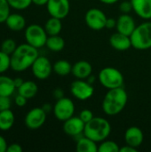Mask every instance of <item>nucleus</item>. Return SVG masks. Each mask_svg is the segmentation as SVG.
Instances as JSON below:
<instances>
[{
  "instance_id": "42",
  "label": "nucleus",
  "mask_w": 151,
  "mask_h": 152,
  "mask_svg": "<svg viewBox=\"0 0 151 152\" xmlns=\"http://www.w3.org/2000/svg\"><path fill=\"white\" fill-rule=\"evenodd\" d=\"M49 0H32V4L38 5V6H43V5H46Z\"/></svg>"
},
{
  "instance_id": "4",
  "label": "nucleus",
  "mask_w": 151,
  "mask_h": 152,
  "mask_svg": "<svg viewBox=\"0 0 151 152\" xmlns=\"http://www.w3.org/2000/svg\"><path fill=\"white\" fill-rule=\"evenodd\" d=\"M132 47L137 50L151 48V21L146 20L138 26L130 36Z\"/></svg>"
},
{
  "instance_id": "32",
  "label": "nucleus",
  "mask_w": 151,
  "mask_h": 152,
  "mask_svg": "<svg viewBox=\"0 0 151 152\" xmlns=\"http://www.w3.org/2000/svg\"><path fill=\"white\" fill-rule=\"evenodd\" d=\"M119 10L122 13H130L133 11V4L131 0H124L119 4Z\"/></svg>"
},
{
  "instance_id": "34",
  "label": "nucleus",
  "mask_w": 151,
  "mask_h": 152,
  "mask_svg": "<svg viewBox=\"0 0 151 152\" xmlns=\"http://www.w3.org/2000/svg\"><path fill=\"white\" fill-rule=\"evenodd\" d=\"M11 99L9 96H2L0 95V111L10 110L11 109Z\"/></svg>"
},
{
  "instance_id": "17",
  "label": "nucleus",
  "mask_w": 151,
  "mask_h": 152,
  "mask_svg": "<svg viewBox=\"0 0 151 152\" xmlns=\"http://www.w3.org/2000/svg\"><path fill=\"white\" fill-rule=\"evenodd\" d=\"M133 11L145 20H151V0H131Z\"/></svg>"
},
{
  "instance_id": "27",
  "label": "nucleus",
  "mask_w": 151,
  "mask_h": 152,
  "mask_svg": "<svg viewBox=\"0 0 151 152\" xmlns=\"http://www.w3.org/2000/svg\"><path fill=\"white\" fill-rule=\"evenodd\" d=\"M119 151L120 148L117 142L107 139L98 145V152H119Z\"/></svg>"
},
{
  "instance_id": "14",
  "label": "nucleus",
  "mask_w": 151,
  "mask_h": 152,
  "mask_svg": "<svg viewBox=\"0 0 151 152\" xmlns=\"http://www.w3.org/2000/svg\"><path fill=\"white\" fill-rule=\"evenodd\" d=\"M136 28L134 19L129 13H122L117 20V31L126 36H131Z\"/></svg>"
},
{
  "instance_id": "10",
  "label": "nucleus",
  "mask_w": 151,
  "mask_h": 152,
  "mask_svg": "<svg viewBox=\"0 0 151 152\" xmlns=\"http://www.w3.org/2000/svg\"><path fill=\"white\" fill-rule=\"evenodd\" d=\"M31 70L36 78L39 80H44L51 76L53 69L48 58L44 56H38L32 64Z\"/></svg>"
},
{
  "instance_id": "22",
  "label": "nucleus",
  "mask_w": 151,
  "mask_h": 152,
  "mask_svg": "<svg viewBox=\"0 0 151 152\" xmlns=\"http://www.w3.org/2000/svg\"><path fill=\"white\" fill-rule=\"evenodd\" d=\"M16 87L13 83V79L10 77L0 74V95L2 96H11Z\"/></svg>"
},
{
  "instance_id": "43",
  "label": "nucleus",
  "mask_w": 151,
  "mask_h": 152,
  "mask_svg": "<svg viewBox=\"0 0 151 152\" xmlns=\"http://www.w3.org/2000/svg\"><path fill=\"white\" fill-rule=\"evenodd\" d=\"M42 109L46 112V114H48L49 112H51V111L53 110V108L52 107V105H51L50 103H44V104L42 106Z\"/></svg>"
},
{
  "instance_id": "25",
  "label": "nucleus",
  "mask_w": 151,
  "mask_h": 152,
  "mask_svg": "<svg viewBox=\"0 0 151 152\" xmlns=\"http://www.w3.org/2000/svg\"><path fill=\"white\" fill-rule=\"evenodd\" d=\"M45 46L53 52H60L65 47V41L60 35L48 36Z\"/></svg>"
},
{
  "instance_id": "28",
  "label": "nucleus",
  "mask_w": 151,
  "mask_h": 152,
  "mask_svg": "<svg viewBox=\"0 0 151 152\" xmlns=\"http://www.w3.org/2000/svg\"><path fill=\"white\" fill-rule=\"evenodd\" d=\"M16 48H17L16 42L12 38H7L4 40L1 44V51L9 55H12Z\"/></svg>"
},
{
  "instance_id": "6",
  "label": "nucleus",
  "mask_w": 151,
  "mask_h": 152,
  "mask_svg": "<svg viewBox=\"0 0 151 152\" xmlns=\"http://www.w3.org/2000/svg\"><path fill=\"white\" fill-rule=\"evenodd\" d=\"M25 39L26 43L39 49L45 45L48 35L42 26L38 24H31L26 28L25 30Z\"/></svg>"
},
{
  "instance_id": "16",
  "label": "nucleus",
  "mask_w": 151,
  "mask_h": 152,
  "mask_svg": "<svg viewBox=\"0 0 151 152\" xmlns=\"http://www.w3.org/2000/svg\"><path fill=\"white\" fill-rule=\"evenodd\" d=\"M109 44L112 48L117 51H126L132 47V42L129 36L116 32L109 37Z\"/></svg>"
},
{
  "instance_id": "24",
  "label": "nucleus",
  "mask_w": 151,
  "mask_h": 152,
  "mask_svg": "<svg viewBox=\"0 0 151 152\" xmlns=\"http://www.w3.org/2000/svg\"><path fill=\"white\" fill-rule=\"evenodd\" d=\"M44 28V29H45L48 36L60 35V33H61V31L62 29L61 20L51 16V18H49L46 20Z\"/></svg>"
},
{
  "instance_id": "40",
  "label": "nucleus",
  "mask_w": 151,
  "mask_h": 152,
  "mask_svg": "<svg viewBox=\"0 0 151 152\" xmlns=\"http://www.w3.org/2000/svg\"><path fill=\"white\" fill-rule=\"evenodd\" d=\"M138 150L137 148H134V147H132L130 145H125L124 147L120 148V151L119 152H137Z\"/></svg>"
},
{
  "instance_id": "44",
  "label": "nucleus",
  "mask_w": 151,
  "mask_h": 152,
  "mask_svg": "<svg viewBox=\"0 0 151 152\" xmlns=\"http://www.w3.org/2000/svg\"><path fill=\"white\" fill-rule=\"evenodd\" d=\"M101 3H103L104 4H114L116 3H117L119 0H100Z\"/></svg>"
},
{
  "instance_id": "41",
  "label": "nucleus",
  "mask_w": 151,
  "mask_h": 152,
  "mask_svg": "<svg viewBox=\"0 0 151 152\" xmlns=\"http://www.w3.org/2000/svg\"><path fill=\"white\" fill-rule=\"evenodd\" d=\"M23 82H24V80L22 78H20V77H16V78L13 79V83H14V86H15L16 89L20 87V86L23 84Z\"/></svg>"
},
{
  "instance_id": "9",
  "label": "nucleus",
  "mask_w": 151,
  "mask_h": 152,
  "mask_svg": "<svg viewBox=\"0 0 151 152\" xmlns=\"http://www.w3.org/2000/svg\"><path fill=\"white\" fill-rule=\"evenodd\" d=\"M70 93L76 99L86 101L93 95L94 88L85 79H77L70 85Z\"/></svg>"
},
{
  "instance_id": "18",
  "label": "nucleus",
  "mask_w": 151,
  "mask_h": 152,
  "mask_svg": "<svg viewBox=\"0 0 151 152\" xmlns=\"http://www.w3.org/2000/svg\"><path fill=\"white\" fill-rule=\"evenodd\" d=\"M73 76L77 79H86L93 73V67L91 63L86 61H77L72 66Z\"/></svg>"
},
{
  "instance_id": "29",
  "label": "nucleus",
  "mask_w": 151,
  "mask_h": 152,
  "mask_svg": "<svg viewBox=\"0 0 151 152\" xmlns=\"http://www.w3.org/2000/svg\"><path fill=\"white\" fill-rule=\"evenodd\" d=\"M11 68V55L0 50V74L6 72Z\"/></svg>"
},
{
  "instance_id": "23",
  "label": "nucleus",
  "mask_w": 151,
  "mask_h": 152,
  "mask_svg": "<svg viewBox=\"0 0 151 152\" xmlns=\"http://www.w3.org/2000/svg\"><path fill=\"white\" fill-rule=\"evenodd\" d=\"M15 121V117L11 110L0 111V130L8 131L10 130Z\"/></svg>"
},
{
  "instance_id": "35",
  "label": "nucleus",
  "mask_w": 151,
  "mask_h": 152,
  "mask_svg": "<svg viewBox=\"0 0 151 152\" xmlns=\"http://www.w3.org/2000/svg\"><path fill=\"white\" fill-rule=\"evenodd\" d=\"M27 101H28V99L26 97H24V96H22V95H20L19 94L14 98V103L18 107H24L27 104Z\"/></svg>"
},
{
  "instance_id": "19",
  "label": "nucleus",
  "mask_w": 151,
  "mask_h": 152,
  "mask_svg": "<svg viewBox=\"0 0 151 152\" xmlns=\"http://www.w3.org/2000/svg\"><path fill=\"white\" fill-rule=\"evenodd\" d=\"M6 26L12 31H20L26 27V20L20 13H10L5 22Z\"/></svg>"
},
{
  "instance_id": "3",
  "label": "nucleus",
  "mask_w": 151,
  "mask_h": 152,
  "mask_svg": "<svg viewBox=\"0 0 151 152\" xmlns=\"http://www.w3.org/2000/svg\"><path fill=\"white\" fill-rule=\"evenodd\" d=\"M110 133V123L106 118L101 117H94L91 121L86 123L84 130L85 135L96 142H101L108 139Z\"/></svg>"
},
{
  "instance_id": "38",
  "label": "nucleus",
  "mask_w": 151,
  "mask_h": 152,
  "mask_svg": "<svg viewBox=\"0 0 151 152\" xmlns=\"http://www.w3.org/2000/svg\"><path fill=\"white\" fill-rule=\"evenodd\" d=\"M117 27V20L114 18H108L106 21V28L109 29H112Z\"/></svg>"
},
{
  "instance_id": "36",
  "label": "nucleus",
  "mask_w": 151,
  "mask_h": 152,
  "mask_svg": "<svg viewBox=\"0 0 151 152\" xmlns=\"http://www.w3.org/2000/svg\"><path fill=\"white\" fill-rule=\"evenodd\" d=\"M23 149L19 143H12L8 145L6 152H22Z\"/></svg>"
},
{
  "instance_id": "37",
  "label": "nucleus",
  "mask_w": 151,
  "mask_h": 152,
  "mask_svg": "<svg viewBox=\"0 0 151 152\" xmlns=\"http://www.w3.org/2000/svg\"><path fill=\"white\" fill-rule=\"evenodd\" d=\"M53 97H54L56 100H59V99H61V98L64 97V92H63V90H62L61 88L57 87V88H55V89L53 90Z\"/></svg>"
},
{
  "instance_id": "26",
  "label": "nucleus",
  "mask_w": 151,
  "mask_h": 152,
  "mask_svg": "<svg viewBox=\"0 0 151 152\" xmlns=\"http://www.w3.org/2000/svg\"><path fill=\"white\" fill-rule=\"evenodd\" d=\"M53 71L61 77H65L72 72V65L66 60L57 61L53 65Z\"/></svg>"
},
{
  "instance_id": "31",
  "label": "nucleus",
  "mask_w": 151,
  "mask_h": 152,
  "mask_svg": "<svg viewBox=\"0 0 151 152\" xmlns=\"http://www.w3.org/2000/svg\"><path fill=\"white\" fill-rule=\"evenodd\" d=\"M11 8L16 10H25L31 4L32 0H7Z\"/></svg>"
},
{
  "instance_id": "13",
  "label": "nucleus",
  "mask_w": 151,
  "mask_h": 152,
  "mask_svg": "<svg viewBox=\"0 0 151 152\" xmlns=\"http://www.w3.org/2000/svg\"><path fill=\"white\" fill-rule=\"evenodd\" d=\"M85 123L78 117H71L70 118L64 121L63 131L66 134L75 137L80 134L84 133Z\"/></svg>"
},
{
  "instance_id": "15",
  "label": "nucleus",
  "mask_w": 151,
  "mask_h": 152,
  "mask_svg": "<svg viewBox=\"0 0 151 152\" xmlns=\"http://www.w3.org/2000/svg\"><path fill=\"white\" fill-rule=\"evenodd\" d=\"M144 140V134L141 128L137 126H131L126 129L125 133V141L127 145L134 148H139Z\"/></svg>"
},
{
  "instance_id": "5",
  "label": "nucleus",
  "mask_w": 151,
  "mask_h": 152,
  "mask_svg": "<svg viewBox=\"0 0 151 152\" xmlns=\"http://www.w3.org/2000/svg\"><path fill=\"white\" fill-rule=\"evenodd\" d=\"M98 78L101 85L108 90L122 87L124 84L123 74L113 67L103 68L100 71Z\"/></svg>"
},
{
  "instance_id": "12",
  "label": "nucleus",
  "mask_w": 151,
  "mask_h": 152,
  "mask_svg": "<svg viewBox=\"0 0 151 152\" xmlns=\"http://www.w3.org/2000/svg\"><path fill=\"white\" fill-rule=\"evenodd\" d=\"M46 8L50 16L63 20L69 13V0H49Z\"/></svg>"
},
{
  "instance_id": "1",
  "label": "nucleus",
  "mask_w": 151,
  "mask_h": 152,
  "mask_svg": "<svg viewBox=\"0 0 151 152\" xmlns=\"http://www.w3.org/2000/svg\"><path fill=\"white\" fill-rule=\"evenodd\" d=\"M37 50L28 43L18 45L11 55V69L16 72H21L31 68L39 56Z\"/></svg>"
},
{
  "instance_id": "30",
  "label": "nucleus",
  "mask_w": 151,
  "mask_h": 152,
  "mask_svg": "<svg viewBox=\"0 0 151 152\" xmlns=\"http://www.w3.org/2000/svg\"><path fill=\"white\" fill-rule=\"evenodd\" d=\"M11 6L7 0H0V23L5 22L7 17L10 15Z\"/></svg>"
},
{
  "instance_id": "8",
  "label": "nucleus",
  "mask_w": 151,
  "mask_h": 152,
  "mask_svg": "<svg viewBox=\"0 0 151 152\" xmlns=\"http://www.w3.org/2000/svg\"><path fill=\"white\" fill-rule=\"evenodd\" d=\"M107 19L104 12L99 8H91L85 15L86 25L93 30H101L106 28Z\"/></svg>"
},
{
  "instance_id": "11",
  "label": "nucleus",
  "mask_w": 151,
  "mask_h": 152,
  "mask_svg": "<svg viewBox=\"0 0 151 152\" xmlns=\"http://www.w3.org/2000/svg\"><path fill=\"white\" fill-rule=\"evenodd\" d=\"M46 112L39 107L31 109L25 116L24 123L25 126L31 130H36L40 128L46 120Z\"/></svg>"
},
{
  "instance_id": "20",
  "label": "nucleus",
  "mask_w": 151,
  "mask_h": 152,
  "mask_svg": "<svg viewBox=\"0 0 151 152\" xmlns=\"http://www.w3.org/2000/svg\"><path fill=\"white\" fill-rule=\"evenodd\" d=\"M37 92H38L37 85L31 80L24 81L23 84L20 86V87L18 88V94L26 97L28 100L35 97Z\"/></svg>"
},
{
  "instance_id": "7",
  "label": "nucleus",
  "mask_w": 151,
  "mask_h": 152,
  "mask_svg": "<svg viewBox=\"0 0 151 152\" xmlns=\"http://www.w3.org/2000/svg\"><path fill=\"white\" fill-rule=\"evenodd\" d=\"M75 104L70 98L63 97L57 100L56 103L53 106V115L60 121H66L74 116L75 113Z\"/></svg>"
},
{
  "instance_id": "2",
  "label": "nucleus",
  "mask_w": 151,
  "mask_h": 152,
  "mask_svg": "<svg viewBox=\"0 0 151 152\" xmlns=\"http://www.w3.org/2000/svg\"><path fill=\"white\" fill-rule=\"evenodd\" d=\"M128 94L122 87L109 89L106 93L102 101V110L108 116H116L119 114L126 106Z\"/></svg>"
},
{
  "instance_id": "39",
  "label": "nucleus",
  "mask_w": 151,
  "mask_h": 152,
  "mask_svg": "<svg viewBox=\"0 0 151 152\" xmlns=\"http://www.w3.org/2000/svg\"><path fill=\"white\" fill-rule=\"evenodd\" d=\"M7 147H8V144L5 139L2 135H0V152H6Z\"/></svg>"
},
{
  "instance_id": "33",
  "label": "nucleus",
  "mask_w": 151,
  "mask_h": 152,
  "mask_svg": "<svg viewBox=\"0 0 151 152\" xmlns=\"http://www.w3.org/2000/svg\"><path fill=\"white\" fill-rule=\"evenodd\" d=\"M79 118L86 124V123H88L89 121H91V120L94 118V115H93V113L92 110H87V109H85V110H83L80 112Z\"/></svg>"
},
{
  "instance_id": "45",
  "label": "nucleus",
  "mask_w": 151,
  "mask_h": 152,
  "mask_svg": "<svg viewBox=\"0 0 151 152\" xmlns=\"http://www.w3.org/2000/svg\"><path fill=\"white\" fill-rule=\"evenodd\" d=\"M94 80H95V77H93V75H90L87 78H86V81L88 83H90L91 85H93V83H94Z\"/></svg>"
},
{
  "instance_id": "21",
  "label": "nucleus",
  "mask_w": 151,
  "mask_h": 152,
  "mask_svg": "<svg viewBox=\"0 0 151 152\" xmlns=\"http://www.w3.org/2000/svg\"><path fill=\"white\" fill-rule=\"evenodd\" d=\"M76 151L77 152H98L97 142L85 135L77 141Z\"/></svg>"
}]
</instances>
